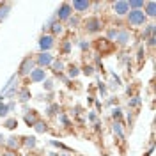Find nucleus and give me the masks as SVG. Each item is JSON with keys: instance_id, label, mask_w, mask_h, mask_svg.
<instances>
[{"instance_id": "nucleus-21", "label": "nucleus", "mask_w": 156, "mask_h": 156, "mask_svg": "<svg viewBox=\"0 0 156 156\" xmlns=\"http://www.w3.org/2000/svg\"><path fill=\"white\" fill-rule=\"evenodd\" d=\"M154 32H156V25H154V23H149V25H146V29H144L142 37H144V39L153 37V36H154Z\"/></svg>"}, {"instance_id": "nucleus-25", "label": "nucleus", "mask_w": 156, "mask_h": 156, "mask_svg": "<svg viewBox=\"0 0 156 156\" xmlns=\"http://www.w3.org/2000/svg\"><path fill=\"white\" fill-rule=\"evenodd\" d=\"M68 75H69V78H76L78 75H80V69H78V66H75V64L68 66Z\"/></svg>"}, {"instance_id": "nucleus-28", "label": "nucleus", "mask_w": 156, "mask_h": 156, "mask_svg": "<svg viewBox=\"0 0 156 156\" xmlns=\"http://www.w3.org/2000/svg\"><path fill=\"white\" fill-rule=\"evenodd\" d=\"M71 46H73V41H64V43H62V46H60L62 53H64V55H68L69 51H71Z\"/></svg>"}, {"instance_id": "nucleus-10", "label": "nucleus", "mask_w": 156, "mask_h": 156, "mask_svg": "<svg viewBox=\"0 0 156 156\" xmlns=\"http://www.w3.org/2000/svg\"><path fill=\"white\" fill-rule=\"evenodd\" d=\"M71 7L76 11L78 14H82V12H87V11H89L90 2H89V0H75V2L71 4Z\"/></svg>"}, {"instance_id": "nucleus-27", "label": "nucleus", "mask_w": 156, "mask_h": 156, "mask_svg": "<svg viewBox=\"0 0 156 156\" xmlns=\"http://www.w3.org/2000/svg\"><path fill=\"white\" fill-rule=\"evenodd\" d=\"M58 103H53V105H50L48 108H46V115H57L58 114Z\"/></svg>"}, {"instance_id": "nucleus-35", "label": "nucleus", "mask_w": 156, "mask_h": 156, "mask_svg": "<svg viewBox=\"0 0 156 156\" xmlns=\"http://www.w3.org/2000/svg\"><path fill=\"white\" fill-rule=\"evenodd\" d=\"M82 73H83V75H87V76H90V75H94V66H83V69H82Z\"/></svg>"}, {"instance_id": "nucleus-5", "label": "nucleus", "mask_w": 156, "mask_h": 156, "mask_svg": "<svg viewBox=\"0 0 156 156\" xmlns=\"http://www.w3.org/2000/svg\"><path fill=\"white\" fill-rule=\"evenodd\" d=\"M36 68V62L32 57H25L20 64V69H18V76H29L32 73V69Z\"/></svg>"}, {"instance_id": "nucleus-15", "label": "nucleus", "mask_w": 156, "mask_h": 156, "mask_svg": "<svg viewBox=\"0 0 156 156\" xmlns=\"http://www.w3.org/2000/svg\"><path fill=\"white\" fill-rule=\"evenodd\" d=\"M144 7H146L144 14H146L147 18H154L156 16V2H146Z\"/></svg>"}, {"instance_id": "nucleus-1", "label": "nucleus", "mask_w": 156, "mask_h": 156, "mask_svg": "<svg viewBox=\"0 0 156 156\" xmlns=\"http://www.w3.org/2000/svg\"><path fill=\"white\" fill-rule=\"evenodd\" d=\"M18 94V75H12L9 78V82L4 85L2 89V92H0V99H4V98H14Z\"/></svg>"}, {"instance_id": "nucleus-14", "label": "nucleus", "mask_w": 156, "mask_h": 156, "mask_svg": "<svg viewBox=\"0 0 156 156\" xmlns=\"http://www.w3.org/2000/svg\"><path fill=\"white\" fill-rule=\"evenodd\" d=\"M16 98H18L20 103H27L30 98H32V94H30V90L27 87H23V89H18V94H16Z\"/></svg>"}, {"instance_id": "nucleus-32", "label": "nucleus", "mask_w": 156, "mask_h": 156, "mask_svg": "<svg viewBox=\"0 0 156 156\" xmlns=\"http://www.w3.org/2000/svg\"><path fill=\"white\" fill-rule=\"evenodd\" d=\"M55 21H57V20H55V16H51V18H50L48 21H46V23L43 25V32H46V30H50V29H51V25H53Z\"/></svg>"}, {"instance_id": "nucleus-23", "label": "nucleus", "mask_w": 156, "mask_h": 156, "mask_svg": "<svg viewBox=\"0 0 156 156\" xmlns=\"http://www.w3.org/2000/svg\"><path fill=\"white\" fill-rule=\"evenodd\" d=\"M32 128H34V129H36L37 133H44V131L48 129V124H46L44 121H41V119H39V121H37V122H36V124H34Z\"/></svg>"}, {"instance_id": "nucleus-29", "label": "nucleus", "mask_w": 156, "mask_h": 156, "mask_svg": "<svg viewBox=\"0 0 156 156\" xmlns=\"http://www.w3.org/2000/svg\"><path fill=\"white\" fill-rule=\"evenodd\" d=\"M68 21H69V25H71L73 29H76L78 25H80V16H78V14H75V16H71Z\"/></svg>"}, {"instance_id": "nucleus-39", "label": "nucleus", "mask_w": 156, "mask_h": 156, "mask_svg": "<svg viewBox=\"0 0 156 156\" xmlns=\"http://www.w3.org/2000/svg\"><path fill=\"white\" fill-rule=\"evenodd\" d=\"M98 89H99V92H101L103 96L107 94V87H105V83H101V82H99V83H98Z\"/></svg>"}, {"instance_id": "nucleus-9", "label": "nucleus", "mask_w": 156, "mask_h": 156, "mask_svg": "<svg viewBox=\"0 0 156 156\" xmlns=\"http://www.w3.org/2000/svg\"><path fill=\"white\" fill-rule=\"evenodd\" d=\"M30 78V82L32 83H41V82H44L46 80V71L44 69H41V68H34L32 69V73L29 75Z\"/></svg>"}, {"instance_id": "nucleus-40", "label": "nucleus", "mask_w": 156, "mask_h": 156, "mask_svg": "<svg viewBox=\"0 0 156 156\" xmlns=\"http://www.w3.org/2000/svg\"><path fill=\"white\" fill-rule=\"evenodd\" d=\"M154 44H156V37H154V36L147 39V46H154Z\"/></svg>"}, {"instance_id": "nucleus-43", "label": "nucleus", "mask_w": 156, "mask_h": 156, "mask_svg": "<svg viewBox=\"0 0 156 156\" xmlns=\"http://www.w3.org/2000/svg\"><path fill=\"white\" fill-rule=\"evenodd\" d=\"M4 144H5V136L0 135V146H4Z\"/></svg>"}, {"instance_id": "nucleus-24", "label": "nucleus", "mask_w": 156, "mask_h": 156, "mask_svg": "<svg viewBox=\"0 0 156 156\" xmlns=\"http://www.w3.org/2000/svg\"><path fill=\"white\" fill-rule=\"evenodd\" d=\"M140 103H142V98L140 96H133L129 101H128V107L129 108H138L140 107Z\"/></svg>"}, {"instance_id": "nucleus-20", "label": "nucleus", "mask_w": 156, "mask_h": 156, "mask_svg": "<svg viewBox=\"0 0 156 156\" xmlns=\"http://www.w3.org/2000/svg\"><path fill=\"white\" fill-rule=\"evenodd\" d=\"M112 129H114V135H115V136L124 138V129H122V122H121V121H115V122H114V126H112Z\"/></svg>"}, {"instance_id": "nucleus-42", "label": "nucleus", "mask_w": 156, "mask_h": 156, "mask_svg": "<svg viewBox=\"0 0 156 156\" xmlns=\"http://www.w3.org/2000/svg\"><path fill=\"white\" fill-rule=\"evenodd\" d=\"M144 57H146V51H144V48H140L138 50V60H142Z\"/></svg>"}, {"instance_id": "nucleus-2", "label": "nucleus", "mask_w": 156, "mask_h": 156, "mask_svg": "<svg viewBox=\"0 0 156 156\" xmlns=\"http://www.w3.org/2000/svg\"><path fill=\"white\" fill-rule=\"evenodd\" d=\"M71 16H73V7H71V4H68V2H62V4L58 5L57 12H55V20L62 23V21H68Z\"/></svg>"}, {"instance_id": "nucleus-4", "label": "nucleus", "mask_w": 156, "mask_h": 156, "mask_svg": "<svg viewBox=\"0 0 156 156\" xmlns=\"http://www.w3.org/2000/svg\"><path fill=\"white\" fill-rule=\"evenodd\" d=\"M39 44V50H41V53H50V50L55 46V37L51 36V34H43L37 41Z\"/></svg>"}, {"instance_id": "nucleus-41", "label": "nucleus", "mask_w": 156, "mask_h": 156, "mask_svg": "<svg viewBox=\"0 0 156 156\" xmlns=\"http://www.w3.org/2000/svg\"><path fill=\"white\" fill-rule=\"evenodd\" d=\"M2 156H20L18 151H7V153H4Z\"/></svg>"}, {"instance_id": "nucleus-17", "label": "nucleus", "mask_w": 156, "mask_h": 156, "mask_svg": "<svg viewBox=\"0 0 156 156\" xmlns=\"http://www.w3.org/2000/svg\"><path fill=\"white\" fill-rule=\"evenodd\" d=\"M21 144L25 147H29V149H34L37 146V138L36 136H21Z\"/></svg>"}, {"instance_id": "nucleus-6", "label": "nucleus", "mask_w": 156, "mask_h": 156, "mask_svg": "<svg viewBox=\"0 0 156 156\" xmlns=\"http://www.w3.org/2000/svg\"><path fill=\"white\" fill-rule=\"evenodd\" d=\"M101 29H103V23H101V20L98 18V16L87 18V21H85V30H87L89 34H96Z\"/></svg>"}, {"instance_id": "nucleus-33", "label": "nucleus", "mask_w": 156, "mask_h": 156, "mask_svg": "<svg viewBox=\"0 0 156 156\" xmlns=\"http://www.w3.org/2000/svg\"><path fill=\"white\" fill-rule=\"evenodd\" d=\"M58 122H60V124H64V126H69V124H71L66 114H58Z\"/></svg>"}, {"instance_id": "nucleus-36", "label": "nucleus", "mask_w": 156, "mask_h": 156, "mask_svg": "<svg viewBox=\"0 0 156 156\" xmlns=\"http://www.w3.org/2000/svg\"><path fill=\"white\" fill-rule=\"evenodd\" d=\"M43 85H44V90H50V92H51V90H53V80H44Z\"/></svg>"}, {"instance_id": "nucleus-26", "label": "nucleus", "mask_w": 156, "mask_h": 156, "mask_svg": "<svg viewBox=\"0 0 156 156\" xmlns=\"http://www.w3.org/2000/svg\"><path fill=\"white\" fill-rule=\"evenodd\" d=\"M4 126L7 128V129H14V128L18 126V121H16L14 117H9V119H5V122H4Z\"/></svg>"}, {"instance_id": "nucleus-8", "label": "nucleus", "mask_w": 156, "mask_h": 156, "mask_svg": "<svg viewBox=\"0 0 156 156\" xmlns=\"http://www.w3.org/2000/svg\"><path fill=\"white\" fill-rule=\"evenodd\" d=\"M112 9L115 12L117 16H126L128 12H129V7H128V2L126 0H117L112 4Z\"/></svg>"}, {"instance_id": "nucleus-13", "label": "nucleus", "mask_w": 156, "mask_h": 156, "mask_svg": "<svg viewBox=\"0 0 156 156\" xmlns=\"http://www.w3.org/2000/svg\"><path fill=\"white\" fill-rule=\"evenodd\" d=\"M23 119H25V124H27V126H34V124L39 121L37 112H36V110H29V112H25V117H23Z\"/></svg>"}, {"instance_id": "nucleus-34", "label": "nucleus", "mask_w": 156, "mask_h": 156, "mask_svg": "<svg viewBox=\"0 0 156 156\" xmlns=\"http://www.w3.org/2000/svg\"><path fill=\"white\" fill-rule=\"evenodd\" d=\"M117 32H119V30L117 29H110L107 32V36H108V39L107 41H115V37H117Z\"/></svg>"}, {"instance_id": "nucleus-11", "label": "nucleus", "mask_w": 156, "mask_h": 156, "mask_svg": "<svg viewBox=\"0 0 156 156\" xmlns=\"http://www.w3.org/2000/svg\"><path fill=\"white\" fill-rule=\"evenodd\" d=\"M4 146L7 147L9 151H18L20 146H21V138L16 136V135H12V136H9V138H5V144H4Z\"/></svg>"}, {"instance_id": "nucleus-37", "label": "nucleus", "mask_w": 156, "mask_h": 156, "mask_svg": "<svg viewBox=\"0 0 156 156\" xmlns=\"http://www.w3.org/2000/svg\"><path fill=\"white\" fill-rule=\"evenodd\" d=\"M78 46H80V50H83V51H85V50H89L90 44H89V41H80V43H78Z\"/></svg>"}, {"instance_id": "nucleus-16", "label": "nucleus", "mask_w": 156, "mask_h": 156, "mask_svg": "<svg viewBox=\"0 0 156 156\" xmlns=\"http://www.w3.org/2000/svg\"><path fill=\"white\" fill-rule=\"evenodd\" d=\"M50 68H51V71H53L55 75H62V73L66 71V69H64V68H66V64H64L62 60H53Z\"/></svg>"}, {"instance_id": "nucleus-12", "label": "nucleus", "mask_w": 156, "mask_h": 156, "mask_svg": "<svg viewBox=\"0 0 156 156\" xmlns=\"http://www.w3.org/2000/svg\"><path fill=\"white\" fill-rule=\"evenodd\" d=\"M129 41H131V36H129V32H128V30H119V32H117V37H115L117 44L126 46Z\"/></svg>"}, {"instance_id": "nucleus-22", "label": "nucleus", "mask_w": 156, "mask_h": 156, "mask_svg": "<svg viewBox=\"0 0 156 156\" xmlns=\"http://www.w3.org/2000/svg\"><path fill=\"white\" fill-rule=\"evenodd\" d=\"M9 11H11L9 4H0V21H4V20L9 16Z\"/></svg>"}, {"instance_id": "nucleus-3", "label": "nucleus", "mask_w": 156, "mask_h": 156, "mask_svg": "<svg viewBox=\"0 0 156 156\" xmlns=\"http://www.w3.org/2000/svg\"><path fill=\"white\" fill-rule=\"evenodd\" d=\"M126 16H128V23L133 25V27H140V25H144L147 21V16L144 14V9L142 11H129Z\"/></svg>"}, {"instance_id": "nucleus-18", "label": "nucleus", "mask_w": 156, "mask_h": 156, "mask_svg": "<svg viewBox=\"0 0 156 156\" xmlns=\"http://www.w3.org/2000/svg\"><path fill=\"white\" fill-rule=\"evenodd\" d=\"M51 34H53V36H62V34H64V23H60V21H55V23H53V25H51Z\"/></svg>"}, {"instance_id": "nucleus-38", "label": "nucleus", "mask_w": 156, "mask_h": 156, "mask_svg": "<svg viewBox=\"0 0 156 156\" xmlns=\"http://www.w3.org/2000/svg\"><path fill=\"white\" fill-rule=\"evenodd\" d=\"M87 119L90 121V122H98V114L96 112H90V114L87 115Z\"/></svg>"}, {"instance_id": "nucleus-19", "label": "nucleus", "mask_w": 156, "mask_h": 156, "mask_svg": "<svg viewBox=\"0 0 156 156\" xmlns=\"http://www.w3.org/2000/svg\"><path fill=\"white\" fill-rule=\"evenodd\" d=\"M144 0H129L128 2V7H129V11H142V7H144Z\"/></svg>"}, {"instance_id": "nucleus-7", "label": "nucleus", "mask_w": 156, "mask_h": 156, "mask_svg": "<svg viewBox=\"0 0 156 156\" xmlns=\"http://www.w3.org/2000/svg\"><path fill=\"white\" fill-rule=\"evenodd\" d=\"M53 60H55V58H53V55H51V53H39L37 57L34 58V62H36V66H37V68H41V69H44V68H50Z\"/></svg>"}, {"instance_id": "nucleus-31", "label": "nucleus", "mask_w": 156, "mask_h": 156, "mask_svg": "<svg viewBox=\"0 0 156 156\" xmlns=\"http://www.w3.org/2000/svg\"><path fill=\"white\" fill-rule=\"evenodd\" d=\"M112 117L115 119V121H121V117H122V110L119 107H115L114 110H112Z\"/></svg>"}, {"instance_id": "nucleus-30", "label": "nucleus", "mask_w": 156, "mask_h": 156, "mask_svg": "<svg viewBox=\"0 0 156 156\" xmlns=\"http://www.w3.org/2000/svg\"><path fill=\"white\" fill-rule=\"evenodd\" d=\"M7 114H9V107L0 101V117H7Z\"/></svg>"}]
</instances>
